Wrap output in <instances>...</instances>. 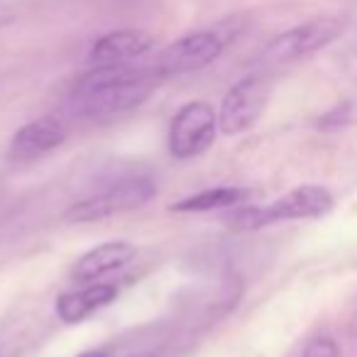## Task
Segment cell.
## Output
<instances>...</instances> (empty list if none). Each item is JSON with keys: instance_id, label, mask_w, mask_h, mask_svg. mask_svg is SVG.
I'll return each mask as SVG.
<instances>
[{"instance_id": "8fae6325", "label": "cell", "mask_w": 357, "mask_h": 357, "mask_svg": "<svg viewBox=\"0 0 357 357\" xmlns=\"http://www.w3.org/2000/svg\"><path fill=\"white\" fill-rule=\"evenodd\" d=\"M115 296H118V289L113 284H91V287L81 289V291H71L59 296L56 316L64 323H81L93 311L115 301Z\"/></svg>"}, {"instance_id": "6da1fadb", "label": "cell", "mask_w": 357, "mask_h": 357, "mask_svg": "<svg viewBox=\"0 0 357 357\" xmlns=\"http://www.w3.org/2000/svg\"><path fill=\"white\" fill-rule=\"evenodd\" d=\"M157 81L152 69H135L128 64L93 66L76 84L74 110L91 120L128 113L147 100Z\"/></svg>"}, {"instance_id": "5b68a950", "label": "cell", "mask_w": 357, "mask_h": 357, "mask_svg": "<svg viewBox=\"0 0 357 357\" xmlns=\"http://www.w3.org/2000/svg\"><path fill=\"white\" fill-rule=\"evenodd\" d=\"M218 132V115L206 100L186 103L172 120L169 128V149L176 159H191L206 152Z\"/></svg>"}, {"instance_id": "9c48e42d", "label": "cell", "mask_w": 357, "mask_h": 357, "mask_svg": "<svg viewBox=\"0 0 357 357\" xmlns=\"http://www.w3.org/2000/svg\"><path fill=\"white\" fill-rule=\"evenodd\" d=\"M154 45V37L142 30H115L103 35L89 52L91 66L128 64L137 56L147 54Z\"/></svg>"}, {"instance_id": "5bb4252c", "label": "cell", "mask_w": 357, "mask_h": 357, "mask_svg": "<svg viewBox=\"0 0 357 357\" xmlns=\"http://www.w3.org/2000/svg\"><path fill=\"white\" fill-rule=\"evenodd\" d=\"M352 115V103H342L335 105L328 115L321 118V128H337V125H345Z\"/></svg>"}, {"instance_id": "30bf717a", "label": "cell", "mask_w": 357, "mask_h": 357, "mask_svg": "<svg viewBox=\"0 0 357 357\" xmlns=\"http://www.w3.org/2000/svg\"><path fill=\"white\" fill-rule=\"evenodd\" d=\"M135 248L125 240H113L93 248L91 252H86L84 257L76 262L74 267V279L76 282H98L100 277L115 272V269L125 267L132 259Z\"/></svg>"}, {"instance_id": "7c38bea8", "label": "cell", "mask_w": 357, "mask_h": 357, "mask_svg": "<svg viewBox=\"0 0 357 357\" xmlns=\"http://www.w3.org/2000/svg\"><path fill=\"white\" fill-rule=\"evenodd\" d=\"M248 199H252L250 189H213L178 201L172 206V211H176V213H208V211L220 208H238Z\"/></svg>"}, {"instance_id": "8992f818", "label": "cell", "mask_w": 357, "mask_h": 357, "mask_svg": "<svg viewBox=\"0 0 357 357\" xmlns=\"http://www.w3.org/2000/svg\"><path fill=\"white\" fill-rule=\"evenodd\" d=\"M223 50H225V37H220L218 32L213 30L194 32V35H186L174 42V45H169L157 56L152 71L157 74V79L191 74V71L204 69L211 61L218 59Z\"/></svg>"}, {"instance_id": "9a60e30c", "label": "cell", "mask_w": 357, "mask_h": 357, "mask_svg": "<svg viewBox=\"0 0 357 357\" xmlns=\"http://www.w3.org/2000/svg\"><path fill=\"white\" fill-rule=\"evenodd\" d=\"M13 20H15V15H13L10 8L0 6V30H3V27H6V25H10Z\"/></svg>"}, {"instance_id": "277c9868", "label": "cell", "mask_w": 357, "mask_h": 357, "mask_svg": "<svg viewBox=\"0 0 357 357\" xmlns=\"http://www.w3.org/2000/svg\"><path fill=\"white\" fill-rule=\"evenodd\" d=\"M154 194H157V186L149 178H125V181L108 186L105 191L91 196V199L74 204L66 211L64 218L71 220V223H93V220H103L110 218V215L125 213V211L139 208L149 199H154Z\"/></svg>"}, {"instance_id": "ba28073f", "label": "cell", "mask_w": 357, "mask_h": 357, "mask_svg": "<svg viewBox=\"0 0 357 357\" xmlns=\"http://www.w3.org/2000/svg\"><path fill=\"white\" fill-rule=\"evenodd\" d=\"M66 139V128L56 118H37L22 125L10 139L8 157L13 162H35V159L50 154Z\"/></svg>"}, {"instance_id": "2e32d148", "label": "cell", "mask_w": 357, "mask_h": 357, "mask_svg": "<svg viewBox=\"0 0 357 357\" xmlns=\"http://www.w3.org/2000/svg\"><path fill=\"white\" fill-rule=\"evenodd\" d=\"M79 357H108L103 350H89V352H81Z\"/></svg>"}, {"instance_id": "7a4b0ae2", "label": "cell", "mask_w": 357, "mask_h": 357, "mask_svg": "<svg viewBox=\"0 0 357 357\" xmlns=\"http://www.w3.org/2000/svg\"><path fill=\"white\" fill-rule=\"evenodd\" d=\"M333 208V194L326 186H298L287 196L277 199L269 206H238V211L225 218V223L240 233L267 228L279 220H301V218H321Z\"/></svg>"}, {"instance_id": "52a82bcc", "label": "cell", "mask_w": 357, "mask_h": 357, "mask_svg": "<svg viewBox=\"0 0 357 357\" xmlns=\"http://www.w3.org/2000/svg\"><path fill=\"white\" fill-rule=\"evenodd\" d=\"M269 100V84L262 76H245L225 93L218 113V128L223 135H238L250 130L264 113Z\"/></svg>"}, {"instance_id": "4fadbf2b", "label": "cell", "mask_w": 357, "mask_h": 357, "mask_svg": "<svg viewBox=\"0 0 357 357\" xmlns=\"http://www.w3.org/2000/svg\"><path fill=\"white\" fill-rule=\"evenodd\" d=\"M337 355H340V347H337V342L333 337H313L303 347L301 357H337Z\"/></svg>"}, {"instance_id": "3957f363", "label": "cell", "mask_w": 357, "mask_h": 357, "mask_svg": "<svg viewBox=\"0 0 357 357\" xmlns=\"http://www.w3.org/2000/svg\"><path fill=\"white\" fill-rule=\"evenodd\" d=\"M345 17H316V20L291 27L269 42L267 50L262 52V61L277 66L306 59L335 42L345 32Z\"/></svg>"}]
</instances>
